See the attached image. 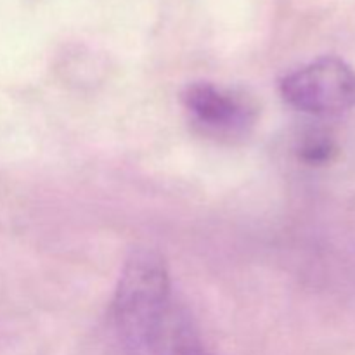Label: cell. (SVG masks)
<instances>
[{
	"instance_id": "cell-5",
	"label": "cell",
	"mask_w": 355,
	"mask_h": 355,
	"mask_svg": "<svg viewBox=\"0 0 355 355\" xmlns=\"http://www.w3.org/2000/svg\"><path fill=\"white\" fill-rule=\"evenodd\" d=\"M180 355H211V354H208L207 350L203 349V345H196V347H193V349H189V350H186V352L184 354H180Z\"/></svg>"
},
{
	"instance_id": "cell-2",
	"label": "cell",
	"mask_w": 355,
	"mask_h": 355,
	"mask_svg": "<svg viewBox=\"0 0 355 355\" xmlns=\"http://www.w3.org/2000/svg\"><path fill=\"white\" fill-rule=\"evenodd\" d=\"M281 94L298 111L338 116L355 107V71L342 59L321 58L284 76Z\"/></svg>"
},
{
	"instance_id": "cell-3",
	"label": "cell",
	"mask_w": 355,
	"mask_h": 355,
	"mask_svg": "<svg viewBox=\"0 0 355 355\" xmlns=\"http://www.w3.org/2000/svg\"><path fill=\"white\" fill-rule=\"evenodd\" d=\"M186 110L205 132L215 135H236L252 125L253 107L236 96L211 83H193L182 94Z\"/></svg>"
},
{
	"instance_id": "cell-1",
	"label": "cell",
	"mask_w": 355,
	"mask_h": 355,
	"mask_svg": "<svg viewBox=\"0 0 355 355\" xmlns=\"http://www.w3.org/2000/svg\"><path fill=\"white\" fill-rule=\"evenodd\" d=\"M172 304L165 259L155 250H135L125 263L113 300L114 321L120 331L132 343L142 347Z\"/></svg>"
},
{
	"instance_id": "cell-4",
	"label": "cell",
	"mask_w": 355,
	"mask_h": 355,
	"mask_svg": "<svg viewBox=\"0 0 355 355\" xmlns=\"http://www.w3.org/2000/svg\"><path fill=\"white\" fill-rule=\"evenodd\" d=\"M335 142L324 134L309 135V139H305L300 149L302 159H304L305 163H311V165H322V163H328L329 159L335 156Z\"/></svg>"
}]
</instances>
